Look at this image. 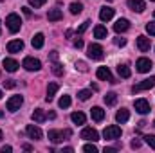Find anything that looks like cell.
<instances>
[{
  "label": "cell",
  "instance_id": "cell-1",
  "mask_svg": "<svg viewBox=\"0 0 155 153\" xmlns=\"http://www.w3.org/2000/svg\"><path fill=\"white\" fill-rule=\"evenodd\" d=\"M5 25H7L9 33H18V31H20V27H22V20H20V16H18V15L11 13V15L5 18Z\"/></svg>",
  "mask_w": 155,
  "mask_h": 153
},
{
  "label": "cell",
  "instance_id": "cell-2",
  "mask_svg": "<svg viewBox=\"0 0 155 153\" xmlns=\"http://www.w3.org/2000/svg\"><path fill=\"white\" fill-rule=\"evenodd\" d=\"M87 56H88L90 60H103L105 50H103V47H101L99 43H90L88 49H87Z\"/></svg>",
  "mask_w": 155,
  "mask_h": 153
},
{
  "label": "cell",
  "instance_id": "cell-3",
  "mask_svg": "<svg viewBox=\"0 0 155 153\" xmlns=\"http://www.w3.org/2000/svg\"><path fill=\"white\" fill-rule=\"evenodd\" d=\"M153 86H155V76H152V77L143 79V81L137 83V85H134V86H132V92L137 94V92H141V90H150V88H153Z\"/></svg>",
  "mask_w": 155,
  "mask_h": 153
},
{
  "label": "cell",
  "instance_id": "cell-4",
  "mask_svg": "<svg viewBox=\"0 0 155 153\" xmlns=\"http://www.w3.org/2000/svg\"><path fill=\"white\" fill-rule=\"evenodd\" d=\"M71 130H65V132H58V130H49V141L54 142V144H60L65 137H71Z\"/></svg>",
  "mask_w": 155,
  "mask_h": 153
},
{
  "label": "cell",
  "instance_id": "cell-5",
  "mask_svg": "<svg viewBox=\"0 0 155 153\" xmlns=\"http://www.w3.org/2000/svg\"><path fill=\"white\" fill-rule=\"evenodd\" d=\"M121 128L117 126V124H110V126H107L105 130H103V137L105 139H108V141H114V139H119L121 137Z\"/></svg>",
  "mask_w": 155,
  "mask_h": 153
},
{
  "label": "cell",
  "instance_id": "cell-6",
  "mask_svg": "<svg viewBox=\"0 0 155 153\" xmlns=\"http://www.w3.org/2000/svg\"><path fill=\"white\" fill-rule=\"evenodd\" d=\"M135 69H137V72L146 74V72H150V70L153 69V63H152V60H148V58H139V60L135 61Z\"/></svg>",
  "mask_w": 155,
  "mask_h": 153
},
{
  "label": "cell",
  "instance_id": "cell-7",
  "mask_svg": "<svg viewBox=\"0 0 155 153\" xmlns=\"http://www.w3.org/2000/svg\"><path fill=\"white\" fill-rule=\"evenodd\" d=\"M22 67H24L25 70H29V72H35V70H40V69H41V63H40V60H36V58L27 56V58L24 60Z\"/></svg>",
  "mask_w": 155,
  "mask_h": 153
},
{
  "label": "cell",
  "instance_id": "cell-8",
  "mask_svg": "<svg viewBox=\"0 0 155 153\" xmlns=\"http://www.w3.org/2000/svg\"><path fill=\"white\" fill-rule=\"evenodd\" d=\"M22 103H24V97H22V96H13V97L7 99V105H5V106H7L9 112H16V110H20Z\"/></svg>",
  "mask_w": 155,
  "mask_h": 153
},
{
  "label": "cell",
  "instance_id": "cell-9",
  "mask_svg": "<svg viewBox=\"0 0 155 153\" xmlns=\"http://www.w3.org/2000/svg\"><path fill=\"white\" fill-rule=\"evenodd\" d=\"M81 139L90 141V142H96V141H99V133H97V130H94V128H83Z\"/></svg>",
  "mask_w": 155,
  "mask_h": 153
},
{
  "label": "cell",
  "instance_id": "cell-10",
  "mask_svg": "<svg viewBox=\"0 0 155 153\" xmlns=\"http://www.w3.org/2000/svg\"><path fill=\"white\" fill-rule=\"evenodd\" d=\"M96 76H97V79H101V81L116 83V79H114V76H112V72H110L107 67H99V69H97V72H96Z\"/></svg>",
  "mask_w": 155,
  "mask_h": 153
},
{
  "label": "cell",
  "instance_id": "cell-11",
  "mask_svg": "<svg viewBox=\"0 0 155 153\" xmlns=\"http://www.w3.org/2000/svg\"><path fill=\"white\" fill-rule=\"evenodd\" d=\"M134 106H135V112H139L141 115H146L150 112V103H148L146 99H137V101L134 103Z\"/></svg>",
  "mask_w": 155,
  "mask_h": 153
},
{
  "label": "cell",
  "instance_id": "cell-12",
  "mask_svg": "<svg viewBox=\"0 0 155 153\" xmlns=\"http://www.w3.org/2000/svg\"><path fill=\"white\" fill-rule=\"evenodd\" d=\"M114 13H116L114 7H108V5L101 7V11H99V18H101V22H108V20H112V18H114Z\"/></svg>",
  "mask_w": 155,
  "mask_h": 153
},
{
  "label": "cell",
  "instance_id": "cell-13",
  "mask_svg": "<svg viewBox=\"0 0 155 153\" xmlns=\"http://www.w3.org/2000/svg\"><path fill=\"white\" fill-rule=\"evenodd\" d=\"M25 133H27L31 139H35V141H40V139H41V135H43V133H41V130H40L38 126H35V124H29V126L25 128Z\"/></svg>",
  "mask_w": 155,
  "mask_h": 153
},
{
  "label": "cell",
  "instance_id": "cell-14",
  "mask_svg": "<svg viewBox=\"0 0 155 153\" xmlns=\"http://www.w3.org/2000/svg\"><path fill=\"white\" fill-rule=\"evenodd\" d=\"M2 67H4L7 72H16L20 65H18V61H16V60H13V58H5V60H4V63H2Z\"/></svg>",
  "mask_w": 155,
  "mask_h": 153
},
{
  "label": "cell",
  "instance_id": "cell-15",
  "mask_svg": "<svg viewBox=\"0 0 155 153\" xmlns=\"http://www.w3.org/2000/svg\"><path fill=\"white\" fill-rule=\"evenodd\" d=\"M130 29V22L126 20V18H119L116 24H114V31L116 33H124V31H128Z\"/></svg>",
  "mask_w": 155,
  "mask_h": 153
},
{
  "label": "cell",
  "instance_id": "cell-16",
  "mask_svg": "<svg viewBox=\"0 0 155 153\" xmlns=\"http://www.w3.org/2000/svg\"><path fill=\"white\" fill-rule=\"evenodd\" d=\"M128 7L132 11H135V13H143L146 9V4L143 0H128Z\"/></svg>",
  "mask_w": 155,
  "mask_h": 153
},
{
  "label": "cell",
  "instance_id": "cell-17",
  "mask_svg": "<svg viewBox=\"0 0 155 153\" xmlns=\"http://www.w3.org/2000/svg\"><path fill=\"white\" fill-rule=\"evenodd\" d=\"M22 49H24V41H22V40H13V41H9V43H7V50H9V52H13V54L20 52Z\"/></svg>",
  "mask_w": 155,
  "mask_h": 153
},
{
  "label": "cell",
  "instance_id": "cell-18",
  "mask_svg": "<svg viewBox=\"0 0 155 153\" xmlns=\"http://www.w3.org/2000/svg\"><path fill=\"white\" fill-rule=\"evenodd\" d=\"M137 47H139V50L141 52H148L150 50V38H146V36H137Z\"/></svg>",
  "mask_w": 155,
  "mask_h": 153
},
{
  "label": "cell",
  "instance_id": "cell-19",
  "mask_svg": "<svg viewBox=\"0 0 155 153\" xmlns=\"http://www.w3.org/2000/svg\"><path fill=\"white\" fill-rule=\"evenodd\" d=\"M90 115H92V119H94L96 122H101V121L105 119V110H103L101 106H94V108L90 110Z\"/></svg>",
  "mask_w": 155,
  "mask_h": 153
},
{
  "label": "cell",
  "instance_id": "cell-20",
  "mask_svg": "<svg viewBox=\"0 0 155 153\" xmlns=\"http://www.w3.org/2000/svg\"><path fill=\"white\" fill-rule=\"evenodd\" d=\"M130 119V112L126 110V108H121V110H117V114H116V121L119 122V124H124L126 121Z\"/></svg>",
  "mask_w": 155,
  "mask_h": 153
},
{
  "label": "cell",
  "instance_id": "cell-21",
  "mask_svg": "<svg viewBox=\"0 0 155 153\" xmlns=\"http://www.w3.org/2000/svg\"><path fill=\"white\" fill-rule=\"evenodd\" d=\"M47 18H49V22H60V20L63 18V13H61L60 9H49Z\"/></svg>",
  "mask_w": 155,
  "mask_h": 153
},
{
  "label": "cell",
  "instance_id": "cell-22",
  "mask_svg": "<svg viewBox=\"0 0 155 153\" xmlns=\"http://www.w3.org/2000/svg\"><path fill=\"white\" fill-rule=\"evenodd\" d=\"M56 92H58V83H49V86H47V96H45V101H52V97L56 96Z\"/></svg>",
  "mask_w": 155,
  "mask_h": 153
},
{
  "label": "cell",
  "instance_id": "cell-23",
  "mask_svg": "<svg viewBox=\"0 0 155 153\" xmlns=\"http://www.w3.org/2000/svg\"><path fill=\"white\" fill-rule=\"evenodd\" d=\"M94 36L99 38V40L108 38V31H107V27H103V25H96V27H94Z\"/></svg>",
  "mask_w": 155,
  "mask_h": 153
},
{
  "label": "cell",
  "instance_id": "cell-24",
  "mask_svg": "<svg viewBox=\"0 0 155 153\" xmlns=\"http://www.w3.org/2000/svg\"><path fill=\"white\" fill-rule=\"evenodd\" d=\"M71 121H72L74 124H85L87 117H85L83 112H72V114H71Z\"/></svg>",
  "mask_w": 155,
  "mask_h": 153
},
{
  "label": "cell",
  "instance_id": "cell-25",
  "mask_svg": "<svg viewBox=\"0 0 155 153\" xmlns=\"http://www.w3.org/2000/svg\"><path fill=\"white\" fill-rule=\"evenodd\" d=\"M45 119H47V115H45V112H43L41 108H36V110L33 112V121H35V122L40 124V122H43Z\"/></svg>",
  "mask_w": 155,
  "mask_h": 153
},
{
  "label": "cell",
  "instance_id": "cell-26",
  "mask_svg": "<svg viewBox=\"0 0 155 153\" xmlns=\"http://www.w3.org/2000/svg\"><path fill=\"white\" fill-rule=\"evenodd\" d=\"M117 74L121 77H124V79H128V77L132 76V70H130L128 65H119V67H117Z\"/></svg>",
  "mask_w": 155,
  "mask_h": 153
},
{
  "label": "cell",
  "instance_id": "cell-27",
  "mask_svg": "<svg viewBox=\"0 0 155 153\" xmlns=\"http://www.w3.org/2000/svg\"><path fill=\"white\" fill-rule=\"evenodd\" d=\"M43 41H45V36L38 33V34H35V38H33V47L35 49H41L43 47Z\"/></svg>",
  "mask_w": 155,
  "mask_h": 153
},
{
  "label": "cell",
  "instance_id": "cell-28",
  "mask_svg": "<svg viewBox=\"0 0 155 153\" xmlns=\"http://www.w3.org/2000/svg\"><path fill=\"white\" fill-rule=\"evenodd\" d=\"M105 103H107L108 106H114L117 103V94L116 92H108V94L105 96Z\"/></svg>",
  "mask_w": 155,
  "mask_h": 153
},
{
  "label": "cell",
  "instance_id": "cell-29",
  "mask_svg": "<svg viewBox=\"0 0 155 153\" xmlns=\"http://www.w3.org/2000/svg\"><path fill=\"white\" fill-rule=\"evenodd\" d=\"M71 103H72V101H71V96H61L60 101H58V106H60V108H69Z\"/></svg>",
  "mask_w": 155,
  "mask_h": 153
},
{
  "label": "cell",
  "instance_id": "cell-30",
  "mask_svg": "<svg viewBox=\"0 0 155 153\" xmlns=\"http://www.w3.org/2000/svg\"><path fill=\"white\" fill-rule=\"evenodd\" d=\"M90 96H92V90H79L78 92V99L79 101H87V99H90Z\"/></svg>",
  "mask_w": 155,
  "mask_h": 153
},
{
  "label": "cell",
  "instance_id": "cell-31",
  "mask_svg": "<svg viewBox=\"0 0 155 153\" xmlns=\"http://www.w3.org/2000/svg\"><path fill=\"white\" fill-rule=\"evenodd\" d=\"M83 11V5L79 4V2H74V4H71V13L72 15H79Z\"/></svg>",
  "mask_w": 155,
  "mask_h": 153
},
{
  "label": "cell",
  "instance_id": "cell-32",
  "mask_svg": "<svg viewBox=\"0 0 155 153\" xmlns=\"http://www.w3.org/2000/svg\"><path fill=\"white\" fill-rule=\"evenodd\" d=\"M52 72H54L56 76H63V65L54 63V65H52Z\"/></svg>",
  "mask_w": 155,
  "mask_h": 153
},
{
  "label": "cell",
  "instance_id": "cell-33",
  "mask_svg": "<svg viewBox=\"0 0 155 153\" xmlns=\"http://www.w3.org/2000/svg\"><path fill=\"white\" fill-rule=\"evenodd\" d=\"M88 25H90V20H85V22H83V24H81V25H79V27H78V34H83V33H85V31H87V29H88Z\"/></svg>",
  "mask_w": 155,
  "mask_h": 153
},
{
  "label": "cell",
  "instance_id": "cell-34",
  "mask_svg": "<svg viewBox=\"0 0 155 153\" xmlns=\"http://www.w3.org/2000/svg\"><path fill=\"white\" fill-rule=\"evenodd\" d=\"M144 142H146L150 148L155 150V135H144Z\"/></svg>",
  "mask_w": 155,
  "mask_h": 153
},
{
  "label": "cell",
  "instance_id": "cell-35",
  "mask_svg": "<svg viewBox=\"0 0 155 153\" xmlns=\"http://www.w3.org/2000/svg\"><path fill=\"white\" fill-rule=\"evenodd\" d=\"M146 33H148L150 36H155V22H150V24H146Z\"/></svg>",
  "mask_w": 155,
  "mask_h": 153
},
{
  "label": "cell",
  "instance_id": "cell-36",
  "mask_svg": "<svg viewBox=\"0 0 155 153\" xmlns=\"http://www.w3.org/2000/svg\"><path fill=\"white\" fill-rule=\"evenodd\" d=\"M83 151H87V153H96V151H97V148H96V144H85V146H83Z\"/></svg>",
  "mask_w": 155,
  "mask_h": 153
},
{
  "label": "cell",
  "instance_id": "cell-37",
  "mask_svg": "<svg viewBox=\"0 0 155 153\" xmlns=\"http://www.w3.org/2000/svg\"><path fill=\"white\" fill-rule=\"evenodd\" d=\"M76 69H78V70H81V72H87V70H88L85 61H78V63H76Z\"/></svg>",
  "mask_w": 155,
  "mask_h": 153
},
{
  "label": "cell",
  "instance_id": "cell-38",
  "mask_svg": "<svg viewBox=\"0 0 155 153\" xmlns=\"http://www.w3.org/2000/svg\"><path fill=\"white\" fill-rule=\"evenodd\" d=\"M45 2H47V0H29V4H31L33 7H41Z\"/></svg>",
  "mask_w": 155,
  "mask_h": 153
},
{
  "label": "cell",
  "instance_id": "cell-39",
  "mask_svg": "<svg viewBox=\"0 0 155 153\" xmlns=\"http://www.w3.org/2000/svg\"><path fill=\"white\" fill-rule=\"evenodd\" d=\"M4 86H5V88H15L16 83H15V79H5V81H4Z\"/></svg>",
  "mask_w": 155,
  "mask_h": 153
},
{
  "label": "cell",
  "instance_id": "cell-40",
  "mask_svg": "<svg viewBox=\"0 0 155 153\" xmlns=\"http://www.w3.org/2000/svg\"><path fill=\"white\" fill-rule=\"evenodd\" d=\"M114 43H116L117 47H124V45H126V40L124 38H116L114 40Z\"/></svg>",
  "mask_w": 155,
  "mask_h": 153
},
{
  "label": "cell",
  "instance_id": "cell-41",
  "mask_svg": "<svg viewBox=\"0 0 155 153\" xmlns=\"http://www.w3.org/2000/svg\"><path fill=\"white\" fill-rule=\"evenodd\" d=\"M130 146H132V148H134V150H139V148H141V141H137V139H134V141H132V144H130Z\"/></svg>",
  "mask_w": 155,
  "mask_h": 153
},
{
  "label": "cell",
  "instance_id": "cell-42",
  "mask_svg": "<svg viewBox=\"0 0 155 153\" xmlns=\"http://www.w3.org/2000/svg\"><path fill=\"white\" fill-rule=\"evenodd\" d=\"M74 47H76V49H81V47H83V40L81 38L74 40Z\"/></svg>",
  "mask_w": 155,
  "mask_h": 153
},
{
  "label": "cell",
  "instance_id": "cell-43",
  "mask_svg": "<svg viewBox=\"0 0 155 153\" xmlns=\"http://www.w3.org/2000/svg\"><path fill=\"white\" fill-rule=\"evenodd\" d=\"M49 58H51L52 61H58V52H56V50H52V52L49 54Z\"/></svg>",
  "mask_w": 155,
  "mask_h": 153
},
{
  "label": "cell",
  "instance_id": "cell-44",
  "mask_svg": "<svg viewBox=\"0 0 155 153\" xmlns=\"http://www.w3.org/2000/svg\"><path fill=\"white\" fill-rule=\"evenodd\" d=\"M9 151H13L11 146H4V148H2V153H9Z\"/></svg>",
  "mask_w": 155,
  "mask_h": 153
},
{
  "label": "cell",
  "instance_id": "cell-45",
  "mask_svg": "<svg viewBox=\"0 0 155 153\" xmlns=\"http://www.w3.org/2000/svg\"><path fill=\"white\" fill-rule=\"evenodd\" d=\"M22 9H24V13H25L27 16H31V9H29V7H22Z\"/></svg>",
  "mask_w": 155,
  "mask_h": 153
},
{
  "label": "cell",
  "instance_id": "cell-46",
  "mask_svg": "<svg viewBox=\"0 0 155 153\" xmlns=\"http://www.w3.org/2000/svg\"><path fill=\"white\" fill-rule=\"evenodd\" d=\"M117 148H105V153H114Z\"/></svg>",
  "mask_w": 155,
  "mask_h": 153
},
{
  "label": "cell",
  "instance_id": "cell-47",
  "mask_svg": "<svg viewBox=\"0 0 155 153\" xmlns=\"http://www.w3.org/2000/svg\"><path fill=\"white\" fill-rule=\"evenodd\" d=\"M146 126V121H139V128H144Z\"/></svg>",
  "mask_w": 155,
  "mask_h": 153
},
{
  "label": "cell",
  "instance_id": "cell-48",
  "mask_svg": "<svg viewBox=\"0 0 155 153\" xmlns=\"http://www.w3.org/2000/svg\"><path fill=\"white\" fill-rule=\"evenodd\" d=\"M2 139H4V133H2V130H0V141H2Z\"/></svg>",
  "mask_w": 155,
  "mask_h": 153
},
{
  "label": "cell",
  "instance_id": "cell-49",
  "mask_svg": "<svg viewBox=\"0 0 155 153\" xmlns=\"http://www.w3.org/2000/svg\"><path fill=\"white\" fill-rule=\"evenodd\" d=\"M2 117H4V112H2V110H0V119H2Z\"/></svg>",
  "mask_w": 155,
  "mask_h": 153
},
{
  "label": "cell",
  "instance_id": "cell-50",
  "mask_svg": "<svg viewBox=\"0 0 155 153\" xmlns=\"http://www.w3.org/2000/svg\"><path fill=\"white\" fill-rule=\"evenodd\" d=\"M0 33H2V22H0Z\"/></svg>",
  "mask_w": 155,
  "mask_h": 153
},
{
  "label": "cell",
  "instance_id": "cell-51",
  "mask_svg": "<svg viewBox=\"0 0 155 153\" xmlns=\"http://www.w3.org/2000/svg\"><path fill=\"white\" fill-rule=\"evenodd\" d=\"M0 99H2V90H0Z\"/></svg>",
  "mask_w": 155,
  "mask_h": 153
},
{
  "label": "cell",
  "instance_id": "cell-52",
  "mask_svg": "<svg viewBox=\"0 0 155 153\" xmlns=\"http://www.w3.org/2000/svg\"><path fill=\"white\" fill-rule=\"evenodd\" d=\"M107 2H112V0H107Z\"/></svg>",
  "mask_w": 155,
  "mask_h": 153
},
{
  "label": "cell",
  "instance_id": "cell-53",
  "mask_svg": "<svg viewBox=\"0 0 155 153\" xmlns=\"http://www.w3.org/2000/svg\"><path fill=\"white\" fill-rule=\"evenodd\" d=\"M153 126H155V121H153Z\"/></svg>",
  "mask_w": 155,
  "mask_h": 153
},
{
  "label": "cell",
  "instance_id": "cell-54",
  "mask_svg": "<svg viewBox=\"0 0 155 153\" xmlns=\"http://www.w3.org/2000/svg\"><path fill=\"white\" fill-rule=\"evenodd\" d=\"M153 16H155V11H153Z\"/></svg>",
  "mask_w": 155,
  "mask_h": 153
},
{
  "label": "cell",
  "instance_id": "cell-55",
  "mask_svg": "<svg viewBox=\"0 0 155 153\" xmlns=\"http://www.w3.org/2000/svg\"><path fill=\"white\" fill-rule=\"evenodd\" d=\"M0 2H4V0H0Z\"/></svg>",
  "mask_w": 155,
  "mask_h": 153
},
{
  "label": "cell",
  "instance_id": "cell-56",
  "mask_svg": "<svg viewBox=\"0 0 155 153\" xmlns=\"http://www.w3.org/2000/svg\"><path fill=\"white\" fill-rule=\"evenodd\" d=\"M152 2H155V0H152Z\"/></svg>",
  "mask_w": 155,
  "mask_h": 153
}]
</instances>
